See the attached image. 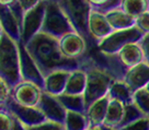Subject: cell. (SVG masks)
<instances>
[{"instance_id":"1","label":"cell","mask_w":149,"mask_h":130,"mask_svg":"<svg viewBox=\"0 0 149 130\" xmlns=\"http://www.w3.org/2000/svg\"><path fill=\"white\" fill-rule=\"evenodd\" d=\"M30 55L36 62L40 71L45 78L47 74L57 70H72L81 67V61L70 60L61 55L58 39L38 33L25 45Z\"/></svg>"},{"instance_id":"2","label":"cell","mask_w":149,"mask_h":130,"mask_svg":"<svg viewBox=\"0 0 149 130\" xmlns=\"http://www.w3.org/2000/svg\"><path fill=\"white\" fill-rule=\"evenodd\" d=\"M81 68H84L87 73V88L84 96L86 106L88 107L93 102L107 96L115 78L90 56L86 55L81 59Z\"/></svg>"},{"instance_id":"3","label":"cell","mask_w":149,"mask_h":130,"mask_svg":"<svg viewBox=\"0 0 149 130\" xmlns=\"http://www.w3.org/2000/svg\"><path fill=\"white\" fill-rule=\"evenodd\" d=\"M0 79L5 80L11 89L22 81L18 42L3 32L0 33Z\"/></svg>"},{"instance_id":"4","label":"cell","mask_w":149,"mask_h":130,"mask_svg":"<svg viewBox=\"0 0 149 130\" xmlns=\"http://www.w3.org/2000/svg\"><path fill=\"white\" fill-rule=\"evenodd\" d=\"M74 28L59 0L48 1L46 5L45 19L41 33L58 39L65 34L74 32Z\"/></svg>"},{"instance_id":"5","label":"cell","mask_w":149,"mask_h":130,"mask_svg":"<svg viewBox=\"0 0 149 130\" xmlns=\"http://www.w3.org/2000/svg\"><path fill=\"white\" fill-rule=\"evenodd\" d=\"M144 35V33L140 32L136 26L130 30H124V31H114L105 39L99 43L97 45V48L99 53H101L103 55L114 56L126 45L140 42Z\"/></svg>"},{"instance_id":"6","label":"cell","mask_w":149,"mask_h":130,"mask_svg":"<svg viewBox=\"0 0 149 130\" xmlns=\"http://www.w3.org/2000/svg\"><path fill=\"white\" fill-rule=\"evenodd\" d=\"M61 3L74 31L81 34L86 39L91 38L88 31V20L92 7L86 0H61Z\"/></svg>"},{"instance_id":"7","label":"cell","mask_w":149,"mask_h":130,"mask_svg":"<svg viewBox=\"0 0 149 130\" xmlns=\"http://www.w3.org/2000/svg\"><path fill=\"white\" fill-rule=\"evenodd\" d=\"M0 28L1 32L6 33L10 38L15 42L21 41V28H22V20L24 17L23 10L19 3H14L10 7H1L0 8Z\"/></svg>"},{"instance_id":"8","label":"cell","mask_w":149,"mask_h":130,"mask_svg":"<svg viewBox=\"0 0 149 130\" xmlns=\"http://www.w3.org/2000/svg\"><path fill=\"white\" fill-rule=\"evenodd\" d=\"M46 1L25 12L22 20V28H21V41L23 45H26L34 36L41 33L45 19L46 12Z\"/></svg>"},{"instance_id":"9","label":"cell","mask_w":149,"mask_h":130,"mask_svg":"<svg viewBox=\"0 0 149 130\" xmlns=\"http://www.w3.org/2000/svg\"><path fill=\"white\" fill-rule=\"evenodd\" d=\"M1 108L9 111L11 115H13L17 119H19L26 128L36 127L47 121L46 117L44 116V114L37 107L22 106L14 102L12 98H10L6 104L1 105Z\"/></svg>"},{"instance_id":"10","label":"cell","mask_w":149,"mask_h":130,"mask_svg":"<svg viewBox=\"0 0 149 130\" xmlns=\"http://www.w3.org/2000/svg\"><path fill=\"white\" fill-rule=\"evenodd\" d=\"M61 55L70 60H79L87 54V39L78 32H70L58 38Z\"/></svg>"},{"instance_id":"11","label":"cell","mask_w":149,"mask_h":130,"mask_svg":"<svg viewBox=\"0 0 149 130\" xmlns=\"http://www.w3.org/2000/svg\"><path fill=\"white\" fill-rule=\"evenodd\" d=\"M43 92V89L37 84L29 81H21L12 89L11 98L22 106L37 107Z\"/></svg>"},{"instance_id":"12","label":"cell","mask_w":149,"mask_h":130,"mask_svg":"<svg viewBox=\"0 0 149 130\" xmlns=\"http://www.w3.org/2000/svg\"><path fill=\"white\" fill-rule=\"evenodd\" d=\"M19 54H20V72L22 81H29L37 84L40 88L44 89V77L40 71L36 62L30 55L25 45L18 42Z\"/></svg>"},{"instance_id":"13","label":"cell","mask_w":149,"mask_h":130,"mask_svg":"<svg viewBox=\"0 0 149 130\" xmlns=\"http://www.w3.org/2000/svg\"><path fill=\"white\" fill-rule=\"evenodd\" d=\"M88 31L89 35L91 37L95 45L105 39L110 34L114 32V30L110 25L107 19L104 11L101 9L92 8L89 14L88 20Z\"/></svg>"},{"instance_id":"14","label":"cell","mask_w":149,"mask_h":130,"mask_svg":"<svg viewBox=\"0 0 149 130\" xmlns=\"http://www.w3.org/2000/svg\"><path fill=\"white\" fill-rule=\"evenodd\" d=\"M37 108L44 114L47 120L57 122V124L64 126L67 111L57 96L43 92L41 101L37 105Z\"/></svg>"},{"instance_id":"15","label":"cell","mask_w":149,"mask_h":130,"mask_svg":"<svg viewBox=\"0 0 149 130\" xmlns=\"http://www.w3.org/2000/svg\"><path fill=\"white\" fill-rule=\"evenodd\" d=\"M123 81L130 86L133 93L144 89L149 82V65L143 62L136 67L127 69L124 73Z\"/></svg>"},{"instance_id":"16","label":"cell","mask_w":149,"mask_h":130,"mask_svg":"<svg viewBox=\"0 0 149 130\" xmlns=\"http://www.w3.org/2000/svg\"><path fill=\"white\" fill-rule=\"evenodd\" d=\"M114 56L116 57L117 61L125 70L136 67L144 62V53H143L139 42L126 45Z\"/></svg>"},{"instance_id":"17","label":"cell","mask_w":149,"mask_h":130,"mask_svg":"<svg viewBox=\"0 0 149 130\" xmlns=\"http://www.w3.org/2000/svg\"><path fill=\"white\" fill-rule=\"evenodd\" d=\"M70 72L71 71L69 70H57L47 74L44 78L43 91L54 96H59L61 94H64Z\"/></svg>"},{"instance_id":"18","label":"cell","mask_w":149,"mask_h":130,"mask_svg":"<svg viewBox=\"0 0 149 130\" xmlns=\"http://www.w3.org/2000/svg\"><path fill=\"white\" fill-rule=\"evenodd\" d=\"M110 101H111V98H109V95H107V96L93 102L90 106L87 107L86 115L88 117L90 128H100V127L104 126Z\"/></svg>"},{"instance_id":"19","label":"cell","mask_w":149,"mask_h":130,"mask_svg":"<svg viewBox=\"0 0 149 130\" xmlns=\"http://www.w3.org/2000/svg\"><path fill=\"white\" fill-rule=\"evenodd\" d=\"M103 11L107 15L109 23L114 31H124L135 28L136 19L127 14L120 7H114Z\"/></svg>"},{"instance_id":"20","label":"cell","mask_w":149,"mask_h":130,"mask_svg":"<svg viewBox=\"0 0 149 130\" xmlns=\"http://www.w3.org/2000/svg\"><path fill=\"white\" fill-rule=\"evenodd\" d=\"M87 88V73L84 68H77L70 72L64 94L84 95Z\"/></svg>"},{"instance_id":"21","label":"cell","mask_w":149,"mask_h":130,"mask_svg":"<svg viewBox=\"0 0 149 130\" xmlns=\"http://www.w3.org/2000/svg\"><path fill=\"white\" fill-rule=\"evenodd\" d=\"M107 95L111 100L118 101L124 105L134 103V93L123 80H114L110 86Z\"/></svg>"},{"instance_id":"22","label":"cell","mask_w":149,"mask_h":130,"mask_svg":"<svg viewBox=\"0 0 149 130\" xmlns=\"http://www.w3.org/2000/svg\"><path fill=\"white\" fill-rule=\"evenodd\" d=\"M124 114H125V105L118 101L111 100L109 104V108H107L104 126L117 130L123 122Z\"/></svg>"},{"instance_id":"23","label":"cell","mask_w":149,"mask_h":130,"mask_svg":"<svg viewBox=\"0 0 149 130\" xmlns=\"http://www.w3.org/2000/svg\"><path fill=\"white\" fill-rule=\"evenodd\" d=\"M90 128L86 113H76L67 111L64 122L65 130H87Z\"/></svg>"},{"instance_id":"24","label":"cell","mask_w":149,"mask_h":130,"mask_svg":"<svg viewBox=\"0 0 149 130\" xmlns=\"http://www.w3.org/2000/svg\"><path fill=\"white\" fill-rule=\"evenodd\" d=\"M117 7L136 19L149 10V0H121Z\"/></svg>"},{"instance_id":"25","label":"cell","mask_w":149,"mask_h":130,"mask_svg":"<svg viewBox=\"0 0 149 130\" xmlns=\"http://www.w3.org/2000/svg\"><path fill=\"white\" fill-rule=\"evenodd\" d=\"M61 103L64 105L66 111H76V113H86L87 106L84 102V95H69V94H61L57 96Z\"/></svg>"},{"instance_id":"26","label":"cell","mask_w":149,"mask_h":130,"mask_svg":"<svg viewBox=\"0 0 149 130\" xmlns=\"http://www.w3.org/2000/svg\"><path fill=\"white\" fill-rule=\"evenodd\" d=\"M145 114L140 111L138 107L135 105V103H132V104H128V105H125V114H124V119H123V122H122L121 127L118 129H121L125 126H128L133 122L137 121L140 118H144ZM117 129V130H118Z\"/></svg>"},{"instance_id":"27","label":"cell","mask_w":149,"mask_h":130,"mask_svg":"<svg viewBox=\"0 0 149 130\" xmlns=\"http://www.w3.org/2000/svg\"><path fill=\"white\" fill-rule=\"evenodd\" d=\"M134 103L145 116H149V93L145 89H140L134 93Z\"/></svg>"},{"instance_id":"28","label":"cell","mask_w":149,"mask_h":130,"mask_svg":"<svg viewBox=\"0 0 149 130\" xmlns=\"http://www.w3.org/2000/svg\"><path fill=\"white\" fill-rule=\"evenodd\" d=\"M0 130H12L14 127V116L9 111L0 108Z\"/></svg>"},{"instance_id":"29","label":"cell","mask_w":149,"mask_h":130,"mask_svg":"<svg viewBox=\"0 0 149 130\" xmlns=\"http://www.w3.org/2000/svg\"><path fill=\"white\" fill-rule=\"evenodd\" d=\"M135 26L145 35L149 34V10L136 18Z\"/></svg>"},{"instance_id":"30","label":"cell","mask_w":149,"mask_h":130,"mask_svg":"<svg viewBox=\"0 0 149 130\" xmlns=\"http://www.w3.org/2000/svg\"><path fill=\"white\" fill-rule=\"evenodd\" d=\"M12 89L5 80L0 79V104L3 105L11 98Z\"/></svg>"},{"instance_id":"31","label":"cell","mask_w":149,"mask_h":130,"mask_svg":"<svg viewBox=\"0 0 149 130\" xmlns=\"http://www.w3.org/2000/svg\"><path fill=\"white\" fill-rule=\"evenodd\" d=\"M118 130H149V118L147 116L140 118L135 122L125 126Z\"/></svg>"},{"instance_id":"32","label":"cell","mask_w":149,"mask_h":130,"mask_svg":"<svg viewBox=\"0 0 149 130\" xmlns=\"http://www.w3.org/2000/svg\"><path fill=\"white\" fill-rule=\"evenodd\" d=\"M28 130H65L64 126L57 122H53V121L47 120L42 125H38L36 127H32V128H28Z\"/></svg>"},{"instance_id":"33","label":"cell","mask_w":149,"mask_h":130,"mask_svg":"<svg viewBox=\"0 0 149 130\" xmlns=\"http://www.w3.org/2000/svg\"><path fill=\"white\" fill-rule=\"evenodd\" d=\"M43 0H18L19 6L21 7V9L23 10V12H28L31 9L35 8L40 3H42Z\"/></svg>"},{"instance_id":"34","label":"cell","mask_w":149,"mask_h":130,"mask_svg":"<svg viewBox=\"0 0 149 130\" xmlns=\"http://www.w3.org/2000/svg\"><path fill=\"white\" fill-rule=\"evenodd\" d=\"M143 53H144V62L149 65V34L144 35V37L141 38V41L139 42Z\"/></svg>"},{"instance_id":"35","label":"cell","mask_w":149,"mask_h":130,"mask_svg":"<svg viewBox=\"0 0 149 130\" xmlns=\"http://www.w3.org/2000/svg\"><path fill=\"white\" fill-rule=\"evenodd\" d=\"M89 5L92 8H97V9H105L107 6L110 5L112 0H86Z\"/></svg>"},{"instance_id":"36","label":"cell","mask_w":149,"mask_h":130,"mask_svg":"<svg viewBox=\"0 0 149 130\" xmlns=\"http://www.w3.org/2000/svg\"><path fill=\"white\" fill-rule=\"evenodd\" d=\"M14 118H15V117H14ZM12 130H28V128H26L21 121L19 120V119L15 118V119H14V127Z\"/></svg>"},{"instance_id":"37","label":"cell","mask_w":149,"mask_h":130,"mask_svg":"<svg viewBox=\"0 0 149 130\" xmlns=\"http://www.w3.org/2000/svg\"><path fill=\"white\" fill-rule=\"evenodd\" d=\"M17 2H18V0H0V6L1 7H10Z\"/></svg>"},{"instance_id":"38","label":"cell","mask_w":149,"mask_h":130,"mask_svg":"<svg viewBox=\"0 0 149 130\" xmlns=\"http://www.w3.org/2000/svg\"><path fill=\"white\" fill-rule=\"evenodd\" d=\"M120 1L121 0H112L111 2H110V5L107 6L105 9H103V10H107V9H110V8H114V7H117V5L120 3Z\"/></svg>"},{"instance_id":"39","label":"cell","mask_w":149,"mask_h":130,"mask_svg":"<svg viewBox=\"0 0 149 130\" xmlns=\"http://www.w3.org/2000/svg\"><path fill=\"white\" fill-rule=\"evenodd\" d=\"M87 130H103L102 127H100V128H89V129Z\"/></svg>"},{"instance_id":"40","label":"cell","mask_w":149,"mask_h":130,"mask_svg":"<svg viewBox=\"0 0 149 130\" xmlns=\"http://www.w3.org/2000/svg\"><path fill=\"white\" fill-rule=\"evenodd\" d=\"M102 129H103V130H114V129H112V128H109V127H105V126H103V127H102Z\"/></svg>"},{"instance_id":"41","label":"cell","mask_w":149,"mask_h":130,"mask_svg":"<svg viewBox=\"0 0 149 130\" xmlns=\"http://www.w3.org/2000/svg\"><path fill=\"white\" fill-rule=\"evenodd\" d=\"M145 90H146V91H147V92H148L149 93V82H148V83H147V85H146V86H145Z\"/></svg>"},{"instance_id":"42","label":"cell","mask_w":149,"mask_h":130,"mask_svg":"<svg viewBox=\"0 0 149 130\" xmlns=\"http://www.w3.org/2000/svg\"><path fill=\"white\" fill-rule=\"evenodd\" d=\"M43 1H46V2H48V1H55V0H43ZM61 1V0H59Z\"/></svg>"},{"instance_id":"43","label":"cell","mask_w":149,"mask_h":130,"mask_svg":"<svg viewBox=\"0 0 149 130\" xmlns=\"http://www.w3.org/2000/svg\"><path fill=\"white\" fill-rule=\"evenodd\" d=\"M148 118H149V116H148Z\"/></svg>"}]
</instances>
